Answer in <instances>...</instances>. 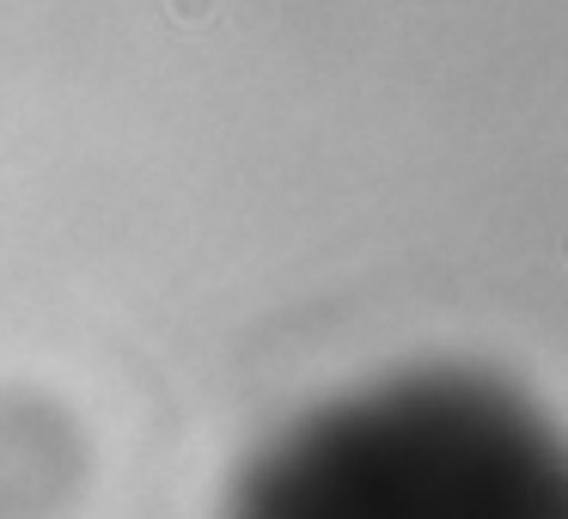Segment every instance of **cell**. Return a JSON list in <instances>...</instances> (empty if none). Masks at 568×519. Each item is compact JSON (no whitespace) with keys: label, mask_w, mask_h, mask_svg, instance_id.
<instances>
[{"label":"cell","mask_w":568,"mask_h":519,"mask_svg":"<svg viewBox=\"0 0 568 519\" xmlns=\"http://www.w3.org/2000/svg\"><path fill=\"white\" fill-rule=\"evenodd\" d=\"M226 519H568L550 416L483 373H409L306 416Z\"/></svg>","instance_id":"cell-1"}]
</instances>
